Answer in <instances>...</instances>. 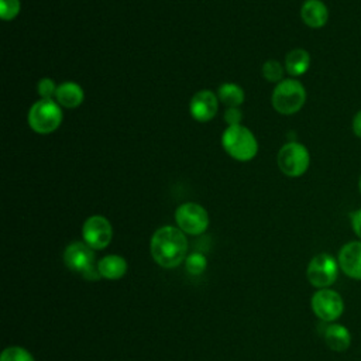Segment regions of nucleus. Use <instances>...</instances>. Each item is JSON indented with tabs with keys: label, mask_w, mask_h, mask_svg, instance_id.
<instances>
[{
	"label": "nucleus",
	"mask_w": 361,
	"mask_h": 361,
	"mask_svg": "<svg viewBox=\"0 0 361 361\" xmlns=\"http://www.w3.org/2000/svg\"><path fill=\"white\" fill-rule=\"evenodd\" d=\"M188 240L180 228L164 226L151 238V255L164 268H176L186 259Z\"/></svg>",
	"instance_id": "obj_1"
},
{
	"label": "nucleus",
	"mask_w": 361,
	"mask_h": 361,
	"mask_svg": "<svg viewBox=\"0 0 361 361\" xmlns=\"http://www.w3.org/2000/svg\"><path fill=\"white\" fill-rule=\"evenodd\" d=\"M226 152L238 161H250L257 155L258 144L254 134L244 126H228L221 135Z\"/></svg>",
	"instance_id": "obj_2"
},
{
	"label": "nucleus",
	"mask_w": 361,
	"mask_h": 361,
	"mask_svg": "<svg viewBox=\"0 0 361 361\" xmlns=\"http://www.w3.org/2000/svg\"><path fill=\"white\" fill-rule=\"evenodd\" d=\"M272 106L281 114L298 113L306 102V90L296 79L281 80L272 92Z\"/></svg>",
	"instance_id": "obj_3"
},
{
	"label": "nucleus",
	"mask_w": 361,
	"mask_h": 361,
	"mask_svg": "<svg viewBox=\"0 0 361 361\" xmlns=\"http://www.w3.org/2000/svg\"><path fill=\"white\" fill-rule=\"evenodd\" d=\"M62 123V110L54 99L35 102L28 111V124L38 134H51Z\"/></svg>",
	"instance_id": "obj_4"
},
{
	"label": "nucleus",
	"mask_w": 361,
	"mask_h": 361,
	"mask_svg": "<svg viewBox=\"0 0 361 361\" xmlns=\"http://www.w3.org/2000/svg\"><path fill=\"white\" fill-rule=\"evenodd\" d=\"M65 265L73 271L82 274L85 279L97 281L100 278L99 267L94 264V252L93 248L86 243L73 241L71 243L63 252Z\"/></svg>",
	"instance_id": "obj_5"
},
{
	"label": "nucleus",
	"mask_w": 361,
	"mask_h": 361,
	"mask_svg": "<svg viewBox=\"0 0 361 361\" xmlns=\"http://www.w3.org/2000/svg\"><path fill=\"white\" fill-rule=\"evenodd\" d=\"M310 165L307 148L296 141L285 144L278 152V166L289 178L302 176Z\"/></svg>",
	"instance_id": "obj_6"
},
{
	"label": "nucleus",
	"mask_w": 361,
	"mask_h": 361,
	"mask_svg": "<svg viewBox=\"0 0 361 361\" xmlns=\"http://www.w3.org/2000/svg\"><path fill=\"white\" fill-rule=\"evenodd\" d=\"M338 275V262L326 252L314 255L306 269L307 281L312 286L324 289L333 285Z\"/></svg>",
	"instance_id": "obj_7"
},
{
	"label": "nucleus",
	"mask_w": 361,
	"mask_h": 361,
	"mask_svg": "<svg viewBox=\"0 0 361 361\" xmlns=\"http://www.w3.org/2000/svg\"><path fill=\"white\" fill-rule=\"evenodd\" d=\"M175 220L178 228L186 234L199 235L206 231L209 226V214L206 209L197 203H183L175 212Z\"/></svg>",
	"instance_id": "obj_8"
},
{
	"label": "nucleus",
	"mask_w": 361,
	"mask_h": 361,
	"mask_svg": "<svg viewBox=\"0 0 361 361\" xmlns=\"http://www.w3.org/2000/svg\"><path fill=\"white\" fill-rule=\"evenodd\" d=\"M313 313L326 323H333L344 312L343 298L333 289L324 288L317 290L310 300Z\"/></svg>",
	"instance_id": "obj_9"
},
{
	"label": "nucleus",
	"mask_w": 361,
	"mask_h": 361,
	"mask_svg": "<svg viewBox=\"0 0 361 361\" xmlns=\"http://www.w3.org/2000/svg\"><path fill=\"white\" fill-rule=\"evenodd\" d=\"M85 243L93 250L106 248L113 238V227L103 216H90L82 227Z\"/></svg>",
	"instance_id": "obj_10"
},
{
	"label": "nucleus",
	"mask_w": 361,
	"mask_h": 361,
	"mask_svg": "<svg viewBox=\"0 0 361 361\" xmlns=\"http://www.w3.org/2000/svg\"><path fill=\"white\" fill-rule=\"evenodd\" d=\"M338 267L347 276L361 281V240L350 241L341 247Z\"/></svg>",
	"instance_id": "obj_11"
},
{
	"label": "nucleus",
	"mask_w": 361,
	"mask_h": 361,
	"mask_svg": "<svg viewBox=\"0 0 361 361\" xmlns=\"http://www.w3.org/2000/svg\"><path fill=\"white\" fill-rule=\"evenodd\" d=\"M190 114L200 123L210 121L217 113V96L210 90L197 92L190 100Z\"/></svg>",
	"instance_id": "obj_12"
},
{
	"label": "nucleus",
	"mask_w": 361,
	"mask_h": 361,
	"mask_svg": "<svg viewBox=\"0 0 361 361\" xmlns=\"http://www.w3.org/2000/svg\"><path fill=\"white\" fill-rule=\"evenodd\" d=\"M300 18L310 28H322L329 20L327 6L322 0H306L300 7Z\"/></svg>",
	"instance_id": "obj_13"
},
{
	"label": "nucleus",
	"mask_w": 361,
	"mask_h": 361,
	"mask_svg": "<svg viewBox=\"0 0 361 361\" xmlns=\"http://www.w3.org/2000/svg\"><path fill=\"white\" fill-rule=\"evenodd\" d=\"M323 337L327 347L337 353L345 351L351 344V334L348 329L343 324L330 323L329 326H326L323 331Z\"/></svg>",
	"instance_id": "obj_14"
},
{
	"label": "nucleus",
	"mask_w": 361,
	"mask_h": 361,
	"mask_svg": "<svg viewBox=\"0 0 361 361\" xmlns=\"http://www.w3.org/2000/svg\"><path fill=\"white\" fill-rule=\"evenodd\" d=\"M83 90L82 87L75 82H63L58 85L55 99L59 103V106L66 109H75L82 104L83 102Z\"/></svg>",
	"instance_id": "obj_15"
},
{
	"label": "nucleus",
	"mask_w": 361,
	"mask_h": 361,
	"mask_svg": "<svg viewBox=\"0 0 361 361\" xmlns=\"http://www.w3.org/2000/svg\"><path fill=\"white\" fill-rule=\"evenodd\" d=\"M310 66V55L303 48H295L285 58V69L292 76H302Z\"/></svg>",
	"instance_id": "obj_16"
},
{
	"label": "nucleus",
	"mask_w": 361,
	"mask_h": 361,
	"mask_svg": "<svg viewBox=\"0 0 361 361\" xmlns=\"http://www.w3.org/2000/svg\"><path fill=\"white\" fill-rule=\"evenodd\" d=\"M100 276L106 279H120L127 272V262L120 255H106L99 262Z\"/></svg>",
	"instance_id": "obj_17"
},
{
	"label": "nucleus",
	"mask_w": 361,
	"mask_h": 361,
	"mask_svg": "<svg viewBox=\"0 0 361 361\" xmlns=\"http://www.w3.org/2000/svg\"><path fill=\"white\" fill-rule=\"evenodd\" d=\"M217 97L227 107H238L244 102V90L235 83H223L217 90Z\"/></svg>",
	"instance_id": "obj_18"
},
{
	"label": "nucleus",
	"mask_w": 361,
	"mask_h": 361,
	"mask_svg": "<svg viewBox=\"0 0 361 361\" xmlns=\"http://www.w3.org/2000/svg\"><path fill=\"white\" fill-rule=\"evenodd\" d=\"M206 265H207L206 257L200 252H192L185 259V267H186L188 272L192 275L203 274L206 269Z\"/></svg>",
	"instance_id": "obj_19"
},
{
	"label": "nucleus",
	"mask_w": 361,
	"mask_h": 361,
	"mask_svg": "<svg viewBox=\"0 0 361 361\" xmlns=\"http://www.w3.org/2000/svg\"><path fill=\"white\" fill-rule=\"evenodd\" d=\"M0 361H35L34 357L23 347H7L0 355Z\"/></svg>",
	"instance_id": "obj_20"
},
{
	"label": "nucleus",
	"mask_w": 361,
	"mask_h": 361,
	"mask_svg": "<svg viewBox=\"0 0 361 361\" xmlns=\"http://www.w3.org/2000/svg\"><path fill=\"white\" fill-rule=\"evenodd\" d=\"M283 75V68L282 65L275 61V59H269L262 65V76L268 80V82H281Z\"/></svg>",
	"instance_id": "obj_21"
},
{
	"label": "nucleus",
	"mask_w": 361,
	"mask_h": 361,
	"mask_svg": "<svg viewBox=\"0 0 361 361\" xmlns=\"http://www.w3.org/2000/svg\"><path fill=\"white\" fill-rule=\"evenodd\" d=\"M0 13L4 21H10L20 13V0H0Z\"/></svg>",
	"instance_id": "obj_22"
},
{
	"label": "nucleus",
	"mask_w": 361,
	"mask_h": 361,
	"mask_svg": "<svg viewBox=\"0 0 361 361\" xmlns=\"http://www.w3.org/2000/svg\"><path fill=\"white\" fill-rule=\"evenodd\" d=\"M56 89L58 86L55 85V82L49 78H42L39 82H38V86H37V90H38V94L42 97V99H54L55 94H56Z\"/></svg>",
	"instance_id": "obj_23"
},
{
	"label": "nucleus",
	"mask_w": 361,
	"mask_h": 361,
	"mask_svg": "<svg viewBox=\"0 0 361 361\" xmlns=\"http://www.w3.org/2000/svg\"><path fill=\"white\" fill-rule=\"evenodd\" d=\"M243 118V113L238 107H228L224 113V121L228 123V126H238Z\"/></svg>",
	"instance_id": "obj_24"
},
{
	"label": "nucleus",
	"mask_w": 361,
	"mask_h": 361,
	"mask_svg": "<svg viewBox=\"0 0 361 361\" xmlns=\"http://www.w3.org/2000/svg\"><path fill=\"white\" fill-rule=\"evenodd\" d=\"M350 220H351L353 231H354L355 235L361 240V209L353 212L351 216H350Z\"/></svg>",
	"instance_id": "obj_25"
},
{
	"label": "nucleus",
	"mask_w": 361,
	"mask_h": 361,
	"mask_svg": "<svg viewBox=\"0 0 361 361\" xmlns=\"http://www.w3.org/2000/svg\"><path fill=\"white\" fill-rule=\"evenodd\" d=\"M351 130L354 133L355 137L361 138V110H358L354 117H353V121H351Z\"/></svg>",
	"instance_id": "obj_26"
},
{
	"label": "nucleus",
	"mask_w": 361,
	"mask_h": 361,
	"mask_svg": "<svg viewBox=\"0 0 361 361\" xmlns=\"http://www.w3.org/2000/svg\"><path fill=\"white\" fill-rule=\"evenodd\" d=\"M358 189H360V193H361V175H360V179H358Z\"/></svg>",
	"instance_id": "obj_27"
}]
</instances>
